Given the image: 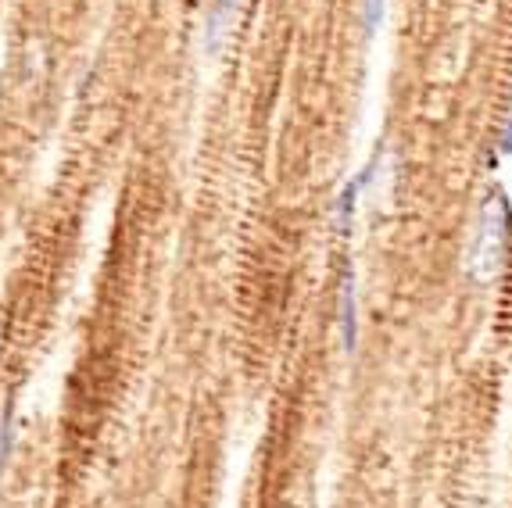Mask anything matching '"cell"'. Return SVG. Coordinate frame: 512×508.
<instances>
[{
  "label": "cell",
  "instance_id": "1",
  "mask_svg": "<svg viewBox=\"0 0 512 508\" xmlns=\"http://www.w3.org/2000/svg\"><path fill=\"white\" fill-rule=\"evenodd\" d=\"M509 240H512V208L502 194H498V219H495V208L487 201V212H484V229H480V262H484V272L502 269L505 262V251H509Z\"/></svg>",
  "mask_w": 512,
  "mask_h": 508
},
{
  "label": "cell",
  "instance_id": "3",
  "mask_svg": "<svg viewBox=\"0 0 512 508\" xmlns=\"http://www.w3.org/2000/svg\"><path fill=\"white\" fill-rule=\"evenodd\" d=\"M387 0H362V22H366V36H373L384 22Z\"/></svg>",
  "mask_w": 512,
  "mask_h": 508
},
{
  "label": "cell",
  "instance_id": "2",
  "mask_svg": "<svg viewBox=\"0 0 512 508\" xmlns=\"http://www.w3.org/2000/svg\"><path fill=\"white\" fill-rule=\"evenodd\" d=\"M341 337H344V351L359 348V301H355V276L344 272L341 280Z\"/></svg>",
  "mask_w": 512,
  "mask_h": 508
},
{
  "label": "cell",
  "instance_id": "4",
  "mask_svg": "<svg viewBox=\"0 0 512 508\" xmlns=\"http://www.w3.org/2000/svg\"><path fill=\"white\" fill-rule=\"evenodd\" d=\"M498 151H502V154H512V115H509V122H505V129H502V140H498Z\"/></svg>",
  "mask_w": 512,
  "mask_h": 508
}]
</instances>
